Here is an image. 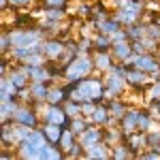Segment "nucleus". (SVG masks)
Here are the masks:
<instances>
[{
	"mask_svg": "<svg viewBox=\"0 0 160 160\" xmlns=\"http://www.w3.org/2000/svg\"><path fill=\"white\" fill-rule=\"evenodd\" d=\"M45 143H49L47 141V137L43 132V128L38 126L32 130V135L24 139V141H19V145H17V158H24V160H41V149L45 148Z\"/></svg>",
	"mask_w": 160,
	"mask_h": 160,
	"instance_id": "f257e3e1",
	"label": "nucleus"
},
{
	"mask_svg": "<svg viewBox=\"0 0 160 160\" xmlns=\"http://www.w3.org/2000/svg\"><path fill=\"white\" fill-rule=\"evenodd\" d=\"M96 64L92 53H79L68 66H64V81H81L94 73Z\"/></svg>",
	"mask_w": 160,
	"mask_h": 160,
	"instance_id": "f03ea898",
	"label": "nucleus"
},
{
	"mask_svg": "<svg viewBox=\"0 0 160 160\" xmlns=\"http://www.w3.org/2000/svg\"><path fill=\"white\" fill-rule=\"evenodd\" d=\"M145 9H148V2H143V0H128L124 7L115 9L113 17L122 26H130V24H137V22L143 19Z\"/></svg>",
	"mask_w": 160,
	"mask_h": 160,
	"instance_id": "7ed1b4c3",
	"label": "nucleus"
},
{
	"mask_svg": "<svg viewBox=\"0 0 160 160\" xmlns=\"http://www.w3.org/2000/svg\"><path fill=\"white\" fill-rule=\"evenodd\" d=\"M43 122L60 124L62 128H71V122H73V118H68V115H66V111H64V107H62V105H49V102H45Z\"/></svg>",
	"mask_w": 160,
	"mask_h": 160,
	"instance_id": "20e7f679",
	"label": "nucleus"
},
{
	"mask_svg": "<svg viewBox=\"0 0 160 160\" xmlns=\"http://www.w3.org/2000/svg\"><path fill=\"white\" fill-rule=\"evenodd\" d=\"M13 122L26 124V126H32V128H38V126H41V113H38L32 105L22 102L19 109H17V113L13 115Z\"/></svg>",
	"mask_w": 160,
	"mask_h": 160,
	"instance_id": "39448f33",
	"label": "nucleus"
},
{
	"mask_svg": "<svg viewBox=\"0 0 160 160\" xmlns=\"http://www.w3.org/2000/svg\"><path fill=\"white\" fill-rule=\"evenodd\" d=\"M64 49H66V38L62 37H47L41 45V51L47 60H60Z\"/></svg>",
	"mask_w": 160,
	"mask_h": 160,
	"instance_id": "423d86ee",
	"label": "nucleus"
},
{
	"mask_svg": "<svg viewBox=\"0 0 160 160\" xmlns=\"http://www.w3.org/2000/svg\"><path fill=\"white\" fill-rule=\"evenodd\" d=\"M126 81H128V86L132 88V90H137V92H148L149 83L154 81L152 79V75L145 73V71H139V68H135V66H130L128 71H126Z\"/></svg>",
	"mask_w": 160,
	"mask_h": 160,
	"instance_id": "0eeeda50",
	"label": "nucleus"
},
{
	"mask_svg": "<svg viewBox=\"0 0 160 160\" xmlns=\"http://www.w3.org/2000/svg\"><path fill=\"white\" fill-rule=\"evenodd\" d=\"M79 139V143L88 148V145H94V143H98V141H105V126H98V124H90L86 130L81 132V135L77 137Z\"/></svg>",
	"mask_w": 160,
	"mask_h": 160,
	"instance_id": "6e6552de",
	"label": "nucleus"
},
{
	"mask_svg": "<svg viewBox=\"0 0 160 160\" xmlns=\"http://www.w3.org/2000/svg\"><path fill=\"white\" fill-rule=\"evenodd\" d=\"M139 118H141V109H130V107H128V111L124 113V118L118 122L120 130H122L124 135L137 132V130H139Z\"/></svg>",
	"mask_w": 160,
	"mask_h": 160,
	"instance_id": "1a4fd4ad",
	"label": "nucleus"
},
{
	"mask_svg": "<svg viewBox=\"0 0 160 160\" xmlns=\"http://www.w3.org/2000/svg\"><path fill=\"white\" fill-rule=\"evenodd\" d=\"M17 64H22V62H17ZM22 68L28 73L30 83H32V81H51V73H49V68H47V64H41V66H28V64H22Z\"/></svg>",
	"mask_w": 160,
	"mask_h": 160,
	"instance_id": "9d476101",
	"label": "nucleus"
},
{
	"mask_svg": "<svg viewBox=\"0 0 160 160\" xmlns=\"http://www.w3.org/2000/svg\"><path fill=\"white\" fill-rule=\"evenodd\" d=\"M113 120H115V118L111 115L109 107H107L105 102H98V105H96V109H94V113L90 115V122H92V124H98V126H109ZM115 122H118V120H115Z\"/></svg>",
	"mask_w": 160,
	"mask_h": 160,
	"instance_id": "9b49d317",
	"label": "nucleus"
},
{
	"mask_svg": "<svg viewBox=\"0 0 160 160\" xmlns=\"http://www.w3.org/2000/svg\"><path fill=\"white\" fill-rule=\"evenodd\" d=\"M132 43L126 38V41H118V43H113L111 45V53H113V58L118 62H124V60H128L130 56H132Z\"/></svg>",
	"mask_w": 160,
	"mask_h": 160,
	"instance_id": "f8f14e48",
	"label": "nucleus"
},
{
	"mask_svg": "<svg viewBox=\"0 0 160 160\" xmlns=\"http://www.w3.org/2000/svg\"><path fill=\"white\" fill-rule=\"evenodd\" d=\"M94 26H96V30H98V32H102V34H109V37H111V34H115L118 30H122V28H124V26L120 24V22H118L113 15L105 17V19H98Z\"/></svg>",
	"mask_w": 160,
	"mask_h": 160,
	"instance_id": "ddd939ff",
	"label": "nucleus"
},
{
	"mask_svg": "<svg viewBox=\"0 0 160 160\" xmlns=\"http://www.w3.org/2000/svg\"><path fill=\"white\" fill-rule=\"evenodd\" d=\"M92 58H94V64H96V68H98L100 73H107L111 66L115 64L111 51H94V53H92Z\"/></svg>",
	"mask_w": 160,
	"mask_h": 160,
	"instance_id": "4468645a",
	"label": "nucleus"
},
{
	"mask_svg": "<svg viewBox=\"0 0 160 160\" xmlns=\"http://www.w3.org/2000/svg\"><path fill=\"white\" fill-rule=\"evenodd\" d=\"M19 105H22V100H19V98L2 100V105H0V115H2V124H4V122H11L13 115H15V113H17V109H19Z\"/></svg>",
	"mask_w": 160,
	"mask_h": 160,
	"instance_id": "2eb2a0df",
	"label": "nucleus"
},
{
	"mask_svg": "<svg viewBox=\"0 0 160 160\" xmlns=\"http://www.w3.org/2000/svg\"><path fill=\"white\" fill-rule=\"evenodd\" d=\"M86 158H111V152H109V145L105 141H98L94 145H88L86 148Z\"/></svg>",
	"mask_w": 160,
	"mask_h": 160,
	"instance_id": "dca6fc26",
	"label": "nucleus"
},
{
	"mask_svg": "<svg viewBox=\"0 0 160 160\" xmlns=\"http://www.w3.org/2000/svg\"><path fill=\"white\" fill-rule=\"evenodd\" d=\"M17 92H19V88L15 86L7 75H2V81H0V100L17 98Z\"/></svg>",
	"mask_w": 160,
	"mask_h": 160,
	"instance_id": "f3484780",
	"label": "nucleus"
},
{
	"mask_svg": "<svg viewBox=\"0 0 160 160\" xmlns=\"http://www.w3.org/2000/svg\"><path fill=\"white\" fill-rule=\"evenodd\" d=\"M102 102H105V105L109 107L111 115H113V118H115L118 122L122 120V118H124V113L128 111V105H126V102H124V100L120 98V96H118V98H109V100L105 98V100H102Z\"/></svg>",
	"mask_w": 160,
	"mask_h": 160,
	"instance_id": "a211bd4d",
	"label": "nucleus"
},
{
	"mask_svg": "<svg viewBox=\"0 0 160 160\" xmlns=\"http://www.w3.org/2000/svg\"><path fill=\"white\" fill-rule=\"evenodd\" d=\"M43 132H45V137H47V141L49 143H60V137H62V132H64V128H62L60 124H49V122H45L43 126Z\"/></svg>",
	"mask_w": 160,
	"mask_h": 160,
	"instance_id": "6ab92c4d",
	"label": "nucleus"
},
{
	"mask_svg": "<svg viewBox=\"0 0 160 160\" xmlns=\"http://www.w3.org/2000/svg\"><path fill=\"white\" fill-rule=\"evenodd\" d=\"M66 98H68V94H66L64 86H53V83H51L49 94H47V102H49V105H62Z\"/></svg>",
	"mask_w": 160,
	"mask_h": 160,
	"instance_id": "aec40b11",
	"label": "nucleus"
},
{
	"mask_svg": "<svg viewBox=\"0 0 160 160\" xmlns=\"http://www.w3.org/2000/svg\"><path fill=\"white\" fill-rule=\"evenodd\" d=\"M92 43H94V51H111V45H113L111 37L109 34H102V32H98L96 37H92Z\"/></svg>",
	"mask_w": 160,
	"mask_h": 160,
	"instance_id": "412c9836",
	"label": "nucleus"
},
{
	"mask_svg": "<svg viewBox=\"0 0 160 160\" xmlns=\"http://www.w3.org/2000/svg\"><path fill=\"white\" fill-rule=\"evenodd\" d=\"M124 30H126V34H128V41H139V38L145 37V24H141V22L124 26Z\"/></svg>",
	"mask_w": 160,
	"mask_h": 160,
	"instance_id": "4be33fe9",
	"label": "nucleus"
},
{
	"mask_svg": "<svg viewBox=\"0 0 160 160\" xmlns=\"http://www.w3.org/2000/svg\"><path fill=\"white\" fill-rule=\"evenodd\" d=\"M75 143H77V135H75L71 128H64V132H62V137H60V143H58V145L62 148V152L66 154V152L73 148Z\"/></svg>",
	"mask_w": 160,
	"mask_h": 160,
	"instance_id": "5701e85b",
	"label": "nucleus"
},
{
	"mask_svg": "<svg viewBox=\"0 0 160 160\" xmlns=\"http://www.w3.org/2000/svg\"><path fill=\"white\" fill-rule=\"evenodd\" d=\"M154 128V115H152V111H145L141 109V118H139V132H149Z\"/></svg>",
	"mask_w": 160,
	"mask_h": 160,
	"instance_id": "b1692460",
	"label": "nucleus"
},
{
	"mask_svg": "<svg viewBox=\"0 0 160 160\" xmlns=\"http://www.w3.org/2000/svg\"><path fill=\"white\" fill-rule=\"evenodd\" d=\"M15 28H30V26H38L34 24V17L30 15V13H19V15H15L11 22Z\"/></svg>",
	"mask_w": 160,
	"mask_h": 160,
	"instance_id": "393cba45",
	"label": "nucleus"
},
{
	"mask_svg": "<svg viewBox=\"0 0 160 160\" xmlns=\"http://www.w3.org/2000/svg\"><path fill=\"white\" fill-rule=\"evenodd\" d=\"M90 124H92V122H90V118H86V115H77V118H73V122H71V130L79 137Z\"/></svg>",
	"mask_w": 160,
	"mask_h": 160,
	"instance_id": "a878e982",
	"label": "nucleus"
},
{
	"mask_svg": "<svg viewBox=\"0 0 160 160\" xmlns=\"http://www.w3.org/2000/svg\"><path fill=\"white\" fill-rule=\"evenodd\" d=\"M45 17H49V19H56V22H62L64 17H66V9H60V7H43L41 9Z\"/></svg>",
	"mask_w": 160,
	"mask_h": 160,
	"instance_id": "bb28decb",
	"label": "nucleus"
},
{
	"mask_svg": "<svg viewBox=\"0 0 160 160\" xmlns=\"http://www.w3.org/2000/svg\"><path fill=\"white\" fill-rule=\"evenodd\" d=\"M111 158H135L132 156V152L126 148V143H118L115 149L111 152Z\"/></svg>",
	"mask_w": 160,
	"mask_h": 160,
	"instance_id": "cd10ccee",
	"label": "nucleus"
},
{
	"mask_svg": "<svg viewBox=\"0 0 160 160\" xmlns=\"http://www.w3.org/2000/svg\"><path fill=\"white\" fill-rule=\"evenodd\" d=\"M148 148L160 152V130H154V128H152L148 132Z\"/></svg>",
	"mask_w": 160,
	"mask_h": 160,
	"instance_id": "c85d7f7f",
	"label": "nucleus"
},
{
	"mask_svg": "<svg viewBox=\"0 0 160 160\" xmlns=\"http://www.w3.org/2000/svg\"><path fill=\"white\" fill-rule=\"evenodd\" d=\"M66 158H86V148L79 143V139H77V143H75L73 148L66 152Z\"/></svg>",
	"mask_w": 160,
	"mask_h": 160,
	"instance_id": "c756f323",
	"label": "nucleus"
},
{
	"mask_svg": "<svg viewBox=\"0 0 160 160\" xmlns=\"http://www.w3.org/2000/svg\"><path fill=\"white\" fill-rule=\"evenodd\" d=\"M0 49H2V56H9L13 49V43H11V34H9V30L4 28L2 30V45H0Z\"/></svg>",
	"mask_w": 160,
	"mask_h": 160,
	"instance_id": "7c9ffc66",
	"label": "nucleus"
},
{
	"mask_svg": "<svg viewBox=\"0 0 160 160\" xmlns=\"http://www.w3.org/2000/svg\"><path fill=\"white\" fill-rule=\"evenodd\" d=\"M96 105H98V102H94V100H86V102H81V115L90 118V115L94 113V109H96Z\"/></svg>",
	"mask_w": 160,
	"mask_h": 160,
	"instance_id": "2f4dec72",
	"label": "nucleus"
},
{
	"mask_svg": "<svg viewBox=\"0 0 160 160\" xmlns=\"http://www.w3.org/2000/svg\"><path fill=\"white\" fill-rule=\"evenodd\" d=\"M68 0H43V7H60V9H66Z\"/></svg>",
	"mask_w": 160,
	"mask_h": 160,
	"instance_id": "473e14b6",
	"label": "nucleus"
},
{
	"mask_svg": "<svg viewBox=\"0 0 160 160\" xmlns=\"http://www.w3.org/2000/svg\"><path fill=\"white\" fill-rule=\"evenodd\" d=\"M30 2H34V0H11L15 9H26V7H30Z\"/></svg>",
	"mask_w": 160,
	"mask_h": 160,
	"instance_id": "72a5a7b5",
	"label": "nucleus"
},
{
	"mask_svg": "<svg viewBox=\"0 0 160 160\" xmlns=\"http://www.w3.org/2000/svg\"><path fill=\"white\" fill-rule=\"evenodd\" d=\"M156 56H158V60H160V49H158V51H156Z\"/></svg>",
	"mask_w": 160,
	"mask_h": 160,
	"instance_id": "f704fd0d",
	"label": "nucleus"
}]
</instances>
